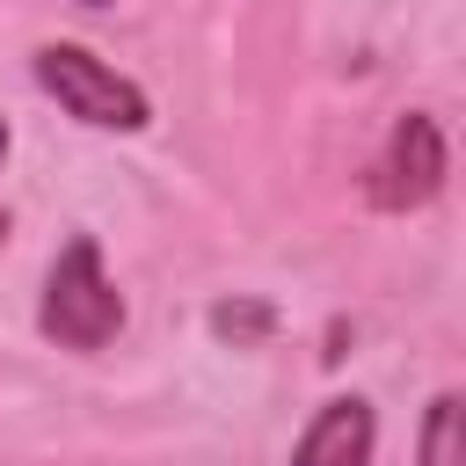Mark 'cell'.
<instances>
[{
  "label": "cell",
  "instance_id": "6da1fadb",
  "mask_svg": "<svg viewBox=\"0 0 466 466\" xmlns=\"http://www.w3.org/2000/svg\"><path fill=\"white\" fill-rule=\"evenodd\" d=\"M36 335L58 342V350H109L124 335V291L109 284V262H102V240L95 233H73L51 269H44V291H36Z\"/></svg>",
  "mask_w": 466,
  "mask_h": 466
},
{
  "label": "cell",
  "instance_id": "7a4b0ae2",
  "mask_svg": "<svg viewBox=\"0 0 466 466\" xmlns=\"http://www.w3.org/2000/svg\"><path fill=\"white\" fill-rule=\"evenodd\" d=\"M29 73H36V87H44L73 124H87V131H124V138H131V131L153 124V95H146L131 73H116L109 58H95L87 44H66V36L36 44Z\"/></svg>",
  "mask_w": 466,
  "mask_h": 466
},
{
  "label": "cell",
  "instance_id": "3957f363",
  "mask_svg": "<svg viewBox=\"0 0 466 466\" xmlns=\"http://www.w3.org/2000/svg\"><path fill=\"white\" fill-rule=\"evenodd\" d=\"M444 175H451L444 124H437L430 109H400L393 131H386V146H379L371 167H364V197H371V211L408 218V211H422V204L444 197Z\"/></svg>",
  "mask_w": 466,
  "mask_h": 466
},
{
  "label": "cell",
  "instance_id": "277c9868",
  "mask_svg": "<svg viewBox=\"0 0 466 466\" xmlns=\"http://www.w3.org/2000/svg\"><path fill=\"white\" fill-rule=\"evenodd\" d=\"M379 451V415L364 393H335L306 415L299 444H291V466H371Z\"/></svg>",
  "mask_w": 466,
  "mask_h": 466
},
{
  "label": "cell",
  "instance_id": "5b68a950",
  "mask_svg": "<svg viewBox=\"0 0 466 466\" xmlns=\"http://www.w3.org/2000/svg\"><path fill=\"white\" fill-rule=\"evenodd\" d=\"M415 466H466V400H459L451 386H444V393H430V408H422Z\"/></svg>",
  "mask_w": 466,
  "mask_h": 466
},
{
  "label": "cell",
  "instance_id": "8992f818",
  "mask_svg": "<svg viewBox=\"0 0 466 466\" xmlns=\"http://www.w3.org/2000/svg\"><path fill=\"white\" fill-rule=\"evenodd\" d=\"M204 320H211V335H218L226 350H262V342L277 335V306H269V299H248V291H240V299H218Z\"/></svg>",
  "mask_w": 466,
  "mask_h": 466
},
{
  "label": "cell",
  "instance_id": "52a82bcc",
  "mask_svg": "<svg viewBox=\"0 0 466 466\" xmlns=\"http://www.w3.org/2000/svg\"><path fill=\"white\" fill-rule=\"evenodd\" d=\"M7 138H15V131H7V116H0V160H7Z\"/></svg>",
  "mask_w": 466,
  "mask_h": 466
},
{
  "label": "cell",
  "instance_id": "ba28073f",
  "mask_svg": "<svg viewBox=\"0 0 466 466\" xmlns=\"http://www.w3.org/2000/svg\"><path fill=\"white\" fill-rule=\"evenodd\" d=\"M0 248H7V211H0Z\"/></svg>",
  "mask_w": 466,
  "mask_h": 466
},
{
  "label": "cell",
  "instance_id": "9c48e42d",
  "mask_svg": "<svg viewBox=\"0 0 466 466\" xmlns=\"http://www.w3.org/2000/svg\"><path fill=\"white\" fill-rule=\"evenodd\" d=\"M73 7H109V0H73Z\"/></svg>",
  "mask_w": 466,
  "mask_h": 466
}]
</instances>
